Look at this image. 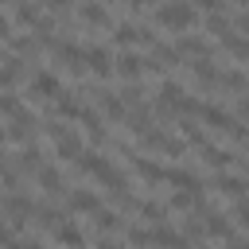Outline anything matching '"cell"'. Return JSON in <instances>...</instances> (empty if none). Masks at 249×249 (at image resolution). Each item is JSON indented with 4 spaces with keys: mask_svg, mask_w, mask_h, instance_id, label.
<instances>
[{
    "mask_svg": "<svg viewBox=\"0 0 249 249\" xmlns=\"http://www.w3.org/2000/svg\"><path fill=\"white\" fill-rule=\"evenodd\" d=\"M195 19H198V12H195L191 0H163L156 8V23L167 27V31H187Z\"/></svg>",
    "mask_w": 249,
    "mask_h": 249,
    "instance_id": "6da1fadb",
    "label": "cell"
},
{
    "mask_svg": "<svg viewBox=\"0 0 249 249\" xmlns=\"http://www.w3.org/2000/svg\"><path fill=\"white\" fill-rule=\"evenodd\" d=\"M43 128L51 132V140H54V156H58V160H78V156H82V136H78L70 124H62L54 113H51V121H47Z\"/></svg>",
    "mask_w": 249,
    "mask_h": 249,
    "instance_id": "7a4b0ae2",
    "label": "cell"
},
{
    "mask_svg": "<svg viewBox=\"0 0 249 249\" xmlns=\"http://www.w3.org/2000/svg\"><path fill=\"white\" fill-rule=\"evenodd\" d=\"M113 43L117 47H128V43H156V31L148 27V23H132V19H121L117 27H113Z\"/></svg>",
    "mask_w": 249,
    "mask_h": 249,
    "instance_id": "3957f363",
    "label": "cell"
},
{
    "mask_svg": "<svg viewBox=\"0 0 249 249\" xmlns=\"http://www.w3.org/2000/svg\"><path fill=\"white\" fill-rule=\"evenodd\" d=\"M4 214H8V226H12V230H23L27 218L35 214V202H31L23 191H12V195L4 198Z\"/></svg>",
    "mask_w": 249,
    "mask_h": 249,
    "instance_id": "277c9868",
    "label": "cell"
},
{
    "mask_svg": "<svg viewBox=\"0 0 249 249\" xmlns=\"http://www.w3.org/2000/svg\"><path fill=\"white\" fill-rule=\"evenodd\" d=\"M86 109H89V105L82 101L78 89H62V93L54 97V117H58V121H82Z\"/></svg>",
    "mask_w": 249,
    "mask_h": 249,
    "instance_id": "5b68a950",
    "label": "cell"
},
{
    "mask_svg": "<svg viewBox=\"0 0 249 249\" xmlns=\"http://www.w3.org/2000/svg\"><path fill=\"white\" fill-rule=\"evenodd\" d=\"M140 144H144V148H152V152H163V156H183V152H187V144H183V140H175V136H167V132H160V128L140 132Z\"/></svg>",
    "mask_w": 249,
    "mask_h": 249,
    "instance_id": "8992f818",
    "label": "cell"
},
{
    "mask_svg": "<svg viewBox=\"0 0 249 249\" xmlns=\"http://www.w3.org/2000/svg\"><path fill=\"white\" fill-rule=\"evenodd\" d=\"M82 66L93 70L97 78H109V74H113V54H109V47H101V43L86 47V51H82Z\"/></svg>",
    "mask_w": 249,
    "mask_h": 249,
    "instance_id": "52a82bcc",
    "label": "cell"
},
{
    "mask_svg": "<svg viewBox=\"0 0 249 249\" xmlns=\"http://www.w3.org/2000/svg\"><path fill=\"white\" fill-rule=\"evenodd\" d=\"M179 62H183V58H179V51H175L171 43H160V39L148 47V58H144V66H148V70H167V66H179Z\"/></svg>",
    "mask_w": 249,
    "mask_h": 249,
    "instance_id": "ba28073f",
    "label": "cell"
},
{
    "mask_svg": "<svg viewBox=\"0 0 249 249\" xmlns=\"http://www.w3.org/2000/svg\"><path fill=\"white\" fill-rule=\"evenodd\" d=\"M51 51H54L58 66H66L70 74H82V70H86V66H82V47H74L70 39H54V43H51Z\"/></svg>",
    "mask_w": 249,
    "mask_h": 249,
    "instance_id": "9c48e42d",
    "label": "cell"
},
{
    "mask_svg": "<svg viewBox=\"0 0 249 249\" xmlns=\"http://www.w3.org/2000/svg\"><path fill=\"white\" fill-rule=\"evenodd\" d=\"M202 230H206L210 237H222V241H233V237H237L233 226H230V218H226L222 210H206V206H202Z\"/></svg>",
    "mask_w": 249,
    "mask_h": 249,
    "instance_id": "30bf717a",
    "label": "cell"
},
{
    "mask_svg": "<svg viewBox=\"0 0 249 249\" xmlns=\"http://www.w3.org/2000/svg\"><path fill=\"white\" fill-rule=\"evenodd\" d=\"M175 51H179V58H187V54L191 58H210V43L202 35H187V31L175 39Z\"/></svg>",
    "mask_w": 249,
    "mask_h": 249,
    "instance_id": "8fae6325",
    "label": "cell"
},
{
    "mask_svg": "<svg viewBox=\"0 0 249 249\" xmlns=\"http://www.w3.org/2000/svg\"><path fill=\"white\" fill-rule=\"evenodd\" d=\"M35 124H39V117L27 113V109H19V113L12 117V124L4 128V136H8V140H27V136L35 132Z\"/></svg>",
    "mask_w": 249,
    "mask_h": 249,
    "instance_id": "7c38bea8",
    "label": "cell"
},
{
    "mask_svg": "<svg viewBox=\"0 0 249 249\" xmlns=\"http://www.w3.org/2000/svg\"><path fill=\"white\" fill-rule=\"evenodd\" d=\"M74 167H78L82 175H105L113 163H109V156H101V152H93V148H89V152L82 148V156L74 160Z\"/></svg>",
    "mask_w": 249,
    "mask_h": 249,
    "instance_id": "4fadbf2b",
    "label": "cell"
},
{
    "mask_svg": "<svg viewBox=\"0 0 249 249\" xmlns=\"http://www.w3.org/2000/svg\"><path fill=\"white\" fill-rule=\"evenodd\" d=\"M163 183H171L175 191H202V179L187 167H163Z\"/></svg>",
    "mask_w": 249,
    "mask_h": 249,
    "instance_id": "5bb4252c",
    "label": "cell"
},
{
    "mask_svg": "<svg viewBox=\"0 0 249 249\" xmlns=\"http://www.w3.org/2000/svg\"><path fill=\"white\" fill-rule=\"evenodd\" d=\"M66 206H70L74 214H93V210L101 206V195H93V191H86V187H74V191L66 195Z\"/></svg>",
    "mask_w": 249,
    "mask_h": 249,
    "instance_id": "9a60e30c",
    "label": "cell"
},
{
    "mask_svg": "<svg viewBox=\"0 0 249 249\" xmlns=\"http://www.w3.org/2000/svg\"><path fill=\"white\" fill-rule=\"evenodd\" d=\"M214 187H218V195H230V198H245L249 195V179L230 175V171H218L214 175Z\"/></svg>",
    "mask_w": 249,
    "mask_h": 249,
    "instance_id": "2e32d148",
    "label": "cell"
},
{
    "mask_svg": "<svg viewBox=\"0 0 249 249\" xmlns=\"http://www.w3.org/2000/svg\"><path fill=\"white\" fill-rule=\"evenodd\" d=\"M31 93H39V97H58L62 93V82H58V74L54 70H39L35 78H31Z\"/></svg>",
    "mask_w": 249,
    "mask_h": 249,
    "instance_id": "e0dca14e",
    "label": "cell"
},
{
    "mask_svg": "<svg viewBox=\"0 0 249 249\" xmlns=\"http://www.w3.org/2000/svg\"><path fill=\"white\" fill-rule=\"evenodd\" d=\"M113 70H117L124 82H136V78H140V70H144V58H140V54H132V51H124V54H117V58H113Z\"/></svg>",
    "mask_w": 249,
    "mask_h": 249,
    "instance_id": "ac0fdd59",
    "label": "cell"
},
{
    "mask_svg": "<svg viewBox=\"0 0 249 249\" xmlns=\"http://www.w3.org/2000/svg\"><path fill=\"white\" fill-rule=\"evenodd\" d=\"M93 93H97V105H101V113H105L109 121H124V117H128L124 101H121L113 89H93Z\"/></svg>",
    "mask_w": 249,
    "mask_h": 249,
    "instance_id": "d6986e66",
    "label": "cell"
},
{
    "mask_svg": "<svg viewBox=\"0 0 249 249\" xmlns=\"http://www.w3.org/2000/svg\"><path fill=\"white\" fill-rule=\"evenodd\" d=\"M198 117L210 124V128H218V132H230V124L237 121L233 113H226V109H218V105H210V101H202V109H198Z\"/></svg>",
    "mask_w": 249,
    "mask_h": 249,
    "instance_id": "ffe728a7",
    "label": "cell"
},
{
    "mask_svg": "<svg viewBox=\"0 0 249 249\" xmlns=\"http://www.w3.org/2000/svg\"><path fill=\"white\" fill-rule=\"evenodd\" d=\"M78 16H82L89 27H109V12H105V4H101V0H82Z\"/></svg>",
    "mask_w": 249,
    "mask_h": 249,
    "instance_id": "44dd1931",
    "label": "cell"
},
{
    "mask_svg": "<svg viewBox=\"0 0 249 249\" xmlns=\"http://www.w3.org/2000/svg\"><path fill=\"white\" fill-rule=\"evenodd\" d=\"M191 74H195V82H198L202 89H214V86H218V66H214L210 58H195V62H191Z\"/></svg>",
    "mask_w": 249,
    "mask_h": 249,
    "instance_id": "7402d4cb",
    "label": "cell"
},
{
    "mask_svg": "<svg viewBox=\"0 0 249 249\" xmlns=\"http://www.w3.org/2000/svg\"><path fill=\"white\" fill-rule=\"evenodd\" d=\"M82 124H86V136H89V144H93V148H101V144L109 140V132H105V121H101L93 109H86V113H82Z\"/></svg>",
    "mask_w": 249,
    "mask_h": 249,
    "instance_id": "603a6c76",
    "label": "cell"
},
{
    "mask_svg": "<svg viewBox=\"0 0 249 249\" xmlns=\"http://www.w3.org/2000/svg\"><path fill=\"white\" fill-rule=\"evenodd\" d=\"M54 241H58V245H66V249H86V233H82L74 222L54 226Z\"/></svg>",
    "mask_w": 249,
    "mask_h": 249,
    "instance_id": "cb8c5ba5",
    "label": "cell"
},
{
    "mask_svg": "<svg viewBox=\"0 0 249 249\" xmlns=\"http://www.w3.org/2000/svg\"><path fill=\"white\" fill-rule=\"evenodd\" d=\"M132 171H136L140 179H148L152 187H156V183H163V167H160V163H152L148 156H132Z\"/></svg>",
    "mask_w": 249,
    "mask_h": 249,
    "instance_id": "d4e9b609",
    "label": "cell"
},
{
    "mask_svg": "<svg viewBox=\"0 0 249 249\" xmlns=\"http://www.w3.org/2000/svg\"><path fill=\"white\" fill-rule=\"evenodd\" d=\"M35 175H39V187H43L47 195H62V187H66V183H62V171H58V167L43 163V167H39Z\"/></svg>",
    "mask_w": 249,
    "mask_h": 249,
    "instance_id": "484cf974",
    "label": "cell"
},
{
    "mask_svg": "<svg viewBox=\"0 0 249 249\" xmlns=\"http://www.w3.org/2000/svg\"><path fill=\"white\" fill-rule=\"evenodd\" d=\"M93 226H97V233H113V230L124 226V218H121L117 210H109V206H97V210H93Z\"/></svg>",
    "mask_w": 249,
    "mask_h": 249,
    "instance_id": "4316f807",
    "label": "cell"
},
{
    "mask_svg": "<svg viewBox=\"0 0 249 249\" xmlns=\"http://www.w3.org/2000/svg\"><path fill=\"white\" fill-rule=\"evenodd\" d=\"M19 78H23V58H19V54H8V58H4V66H0V89L16 86Z\"/></svg>",
    "mask_w": 249,
    "mask_h": 249,
    "instance_id": "83f0119b",
    "label": "cell"
},
{
    "mask_svg": "<svg viewBox=\"0 0 249 249\" xmlns=\"http://www.w3.org/2000/svg\"><path fill=\"white\" fill-rule=\"evenodd\" d=\"M16 23H23V27H39V23H43L39 4H35V0H16Z\"/></svg>",
    "mask_w": 249,
    "mask_h": 249,
    "instance_id": "f1b7e54d",
    "label": "cell"
},
{
    "mask_svg": "<svg viewBox=\"0 0 249 249\" xmlns=\"http://www.w3.org/2000/svg\"><path fill=\"white\" fill-rule=\"evenodd\" d=\"M136 214H140L144 222H152V226H163V222H167V206H163V202H152V198H140Z\"/></svg>",
    "mask_w": 249,
    "mask_h": 249,
    "instance_id": "f546056e",
    "label": "cell"
},
{
    "mask_svg": "<svg viewBox=\"0 0 249 249\" xmlns=\"http://www.w3.org/2000/svg\"><path fill=\"white\" fill-rule=\"evenodd\" d=\"M179 132H183V144H195V148H206V144H210L206 132H202L191 117H179Z\"/></svg>",
    "mask_w": 249,
    "mask_h": 249,
    "instance_id": "4dcf8cb0",
    "label": "cell"
},
{
    "mask_svg": "<svg viewBox=\"0 0 249 249\" xmlns=\"http://www.w3.org/2000/svg\"><path fill=\"white\" fill-rule=\"evenodd\" d=\"M198 152H202V160H206L210 167H218V171L233 163V152H230V148H218V144H206V148H198Z\"/></svg>",
    "mask_w": 249,
    "mask_h": 249,
    "instance_id": "1f68e13d",
    "label": "cell"
},
{
    "mask_svg": "<svg viewBox=\"0 0 249 249\" xmlns=\"http://www.w3.org/2000/svg\"><path fill=\"white\" fill-rule=\"evenodd\" d=\"M35 214H39V226H43V230H54V226L66 222V214H62L58 206H51V202H35Z\"/></svg>",
    "mask_w": 249,
    "mask_h": 249,
    "instance_id": "d6a6232c",
    "label": "cell"
},
{
    "mask_svg": "<svg viewBox=\"0 0 249 249\" xmlns=\"http://www.w3.org/2000/svg\"><path fill=\"white\" fill-rule=\"evenodd\" d=\"M179 241H183V233H175L167 222H163V226H152V245H156V249H175Z\"/></svg>",
    "mask_w": 249,
    "mask_h": 249,
    "instance_id": "836d02e7",
    "label": "cell"
},
{
    "mask_svg": "<svg viewBox=\"0 0 249 249\" xmlns=\"http://www.w3.org/2000/svg\"><path fill=\"white\" fill-rule=\"evenodd\" d=\"M16 167H19V175H23V171H39V167H43V152H39V144H27V148L19 152V160H16Z\"/></svg>",
    "mask_w": 249,
    "mask_h": 249,
    "instance_id": "e575fe53",
    "label": "cell"
},
{
    "mask_svg": "<svg viewBox=\"0 0 249 249\" xmlns=\"http://www.w3.org/2000/svg\"><path fill=\"white\" fill-rule=\"evenodd\" d=\"M222 43H226V51H230L233 58L249 62V39H245V35H237V31H226V35H222Z\"/></svg>",
    "mask_w": 249,
    "mask_h": 249,
    "instance_id": "d590c367",
    "label": "cell"
},
{
    "mask_svg": "<svg viewBox=\"0 0 249 249\" xmlns=\"http://www.w3.org/2000/svg\"><path fill=\"white\" fill-rule=\"evenodd\" d=\"M218 86H226V89H233V93H245V89H249V78H245L241 70H218Z\"/></svg>",
    "mask_w": 249,
    "mask_h": 249,
    "instance_id": "8d00e7d4",
    "label": "cell"
},
{
    "mask_svg": "<svg viewBox=\"0 0 249 249\" xmlns=\"http://www.w3.org/2000/svg\"><path fill=\"white\" fill-rule=\"evenodd\" d=\"M183 97H187V89H183L179 82H171V78H167V82L160 86V101H163V105H171V109H179V101H183Z\"/></svg>",
    "mask_w": 249,
    "mask_h": 249,
    "instance_id": "74e56055",
    "label": "cell"
},
{
    "mask_svg": "<svg viewBox=\"0 0 249 249\" xmlns=\"http://www.w3.org/2000/svg\"><path fill=\"white\" fill-rule=\"evenodd\" d=\"M206 31H210V35H218V39H222V35H226V31H233V19H230V16H226V12H210V16H206Z\"/></svg>",
    "mask_w": 249,
    "mask_h": 249,
    "instance_id": "f35d334b",
    "label": "cell"
},
{
    "mask_svg": "<svg viewBox=\"0 0 249 249\" xmlns=\"http://www.w3.org/2000/svg\"><path fill=\"white\" fill-rule=\"evenodd\" d=\"M144 93H148V89H144L140 82H128V86L117 93V97L124 101V109H136V105H144Z\"/></svg>",
    "mask_w": 249,
    "mask_h": 249,
    "instance_id": "ab89813d",
    "label": "cell"
},
{
    "mask_svg": "<svg viewBox=\"0 0 249 249\" xmlns=\"http://www.w3.org/2000/svg\"><path fill=\"white\" fill-rule=\"evenodd\" d=\"M8 47H12L16 54H31V58L39 54V39H31V35H12V39H8Z\"/></svg>",
    "mask_w": 249,
    "mask_h": 249,
    "instance_id": "60d3db41",
    "label": "cell"
},
{
    "mask_svg": "<svg viewBox=\"0 0 249 249\" xmlns=\"http://www.w3.org/2000/svg\"><path fill=\"white\" fill-rule=\"evenodd\" d=\"M124 237L132 241V249H148L152 245V230H144V226H124Z\"/></svg>",
    "mask_w": 249,
    "mask_h": 249,
    "instance_id": "b9f144b4",
    "label": "cell"
},
{
    "mask_svg": "<svg viewBox=\"0 0 249 249\" xmlns=\"http://www.w3.org/2000/svg\"><path fill=\"white\" fill-rule=\"evenodd\" d=\"M198 8H202L206 16H210V12H226V0H195V12H198Z\"/></svg>",
    "mask_w": 249,
    "mask_h": 249,
    "instance_id": "7bdbcfd3",
    "label": "cell"
},
{
    "mask_svg": "<svg viewBox=\"0 0 249 249\" xmlns=\"http://www.w3.org/2000/svg\"><path fill=\"white\" fill-rule=\"evenodd\" d=\"M233 218H237L241 226H249V195H245V198H237V206H233Z\"/></svg>",
    "mask_w": 249,
    "mask_h": 249,
    "instance_id": "ee69618b",
    "label": "cell"
},
{
    "mask_svg": "<svg viewBox=\"0 0 249 249\" xmlns=\"http://www.w3.org/2000/svg\"><path fill=\"white\" fill-rule=\"evenodd\" d=\"M8 249H43V241H39V237H16Z\"/></svg>",
    "mask_w": 249,
    "mask_h": 249,
    "instance_id": "f6af8a7d",
    "label": "cell"
},
{
    "mask_svg": "<svg viewBox=\"0 0 249 249\" xmlns=\"http://www.w3.org/2000/svg\"><path fill=\"white\" fill-rule=\"evenodd\" d=\"M43 4H47V8H51V12H62V16H66V12H70V0H43Z\"/></svg>",
    "mask_w": 249,
    "mask_h": 249,
    "instance_id": "bcb514c9",
    "label": "cell"
},
{
    "mask_svg": "<svg viewBox=\"0 0 249 249\" xmlns=\"http://www.w3.org/2000/svg\"><path fill=\"white\" fill-rule=\"evenodd\" d=\"M4 39H12V19H8V16H0V43H4Z\"/></svg>",
    "mask_w": 249,
    "mask_h": 249,
    "instance_id": "7dc6e473",
    "label": "cell"
},
{
    "mask_svg": "<svg viewBox=\"0 0 249 249\" xmlns=\"http://www.w3.org/2000/svg\"><path fill=\"white\" fill-rule=\"evenodd\" d=\"M97 249H124V245L113 241V237H97Z\"/></svg>",
    "mask_w": 249,
    "mask_h": 249,
    "instance_id": "c3c4849f",
    "label": "cell"
},
{
    "mask_svg": "<svg viewBox=\"0 0 249 249\" xmlns=\"http://www.w3.org/2000/svg\"><path fill=\"white\" fill-rule=\"evenodd\" d=\"M124 4H128L132 12H144V8H148V4H156V0H124Z\"/></svg>",
    "mask_w": 249,
    "mask_h": 249,
    "instance_id": "681fc988",
    "label": "cell"
},
{
    "mask_svg": "<svg viewBox=\"0 0 249 249\" xmlns=\"http://www.w3.org/2000/svg\"><path fill=\"white\" fill-rule=\"evenodd\" d=\"M230 249H249V237H233V241H230Z\"/></svg>",
    "mask_w": 249,
    "mask_h": 249,
    "instance_id": "f907efd6",
    "label": "cell"
},
{
    "mask_svg": "<svg viewBox=\"0 0 249 249\" xmlns=\"http://www.w3.org/2000/svg\"><path fill=\"white\" fill-rule=\"evenodd\" d=\"M237 113H241V117H249V97H241V101H237Z\"/></svg>",
    "mask_w": 249,
    "mask_h": 249,
    "instance_id": "816d5d0a",
    "label": "cell"
},
{
    "mask_svg": "<svg viewBox=\"0 0 249 249\" xmlns=\"http://www.w3.org/2000/svg\"><path fill=\"white\" fill-rule=\"evenodd\" d=\"M4 140H8V136H4V128H0V152H4Z\"/></svg>",
    "mask_w": 249,
    "mask_h": 249,
    "instance_id": "f5cc1de1",
    "label": "cell"
},
{
    "mask_svg": "<svg viewBox=\"0 0 249 249\" xmlns=\"http://www.w3.org/2000/svg\"><path fill=\"white\" fill-rule=\"evenodd\" d=\"M233 4H241V8H249V0H233Z\"/></svg>",
    "mask_w": 249,
    "mask_h": 249,
    "instance_id": "db71d44e",
    "label": "cell"
},
{
    "mask_svg": "<svg viewBox=\"0 0 249 249\" xmlns=\"http://www.w3.org/2000/svg\"><path fill=\"white\" fill-rule=\"evenodd\" d=\"M101 4H117V0H101Z\"/></svg>",
    "mask_w": 249,
    "mask_h": 249,
    "instance_id": "11a10c76",
    "label": "cell"
},
{
    "mask_svg": "<svg viewBox=\"0 0 249 249\" xmlns=\"http://www.w3.org/2000/svg\"><path fill=\"white\" fill-rule=\"evenodd\" d=\"M195 249H206V245H195Z\"/></svg>",
    "mask_w": 249,
    "mask_h": 249,
    "instance_id": "9f6ffc18",
    "label": "cell"
}]
</instances>
